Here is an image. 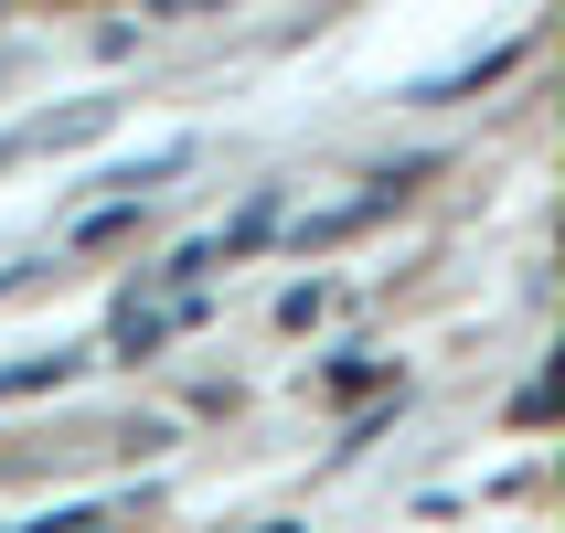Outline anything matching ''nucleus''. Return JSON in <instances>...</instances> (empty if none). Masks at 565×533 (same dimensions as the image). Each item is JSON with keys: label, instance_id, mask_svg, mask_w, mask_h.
I'll return each instance as SVG.
<instances>
[{"label": "nucleus", "instance_id": "obj_1", "mask_svg": "<svg viewBox=\"0 0 565 533\" xmlns=\"http://www.w3.org/2000/svg\"><path fill=\"white\" fill-rule=\"evenodd\" d=\"M171 331H182V310H160V299H139V288H128V299H118V320H107V352L150 363V352L171 342Z\"/></svg>", "mask_w": 565, "mask_h": 533}, {"label": "nucleus", "instance_id": "obj_2", "mask_svg": "<svg viewBox=\"0 0 565 533\" xmlns=\"http://www.w3.org/2000/svg\"><path fill=\"white\" fill-rule=\"evenodd\" d=\"M267 224H278V192H256L246 214H235V224L214 235V267H224V256H246V246H267Z\"/></svg>", "mask_w": 565, "mask_h": 533}, {"label": "nucleus", "instance_id": "obj_3", "mask_svg": "<svg viewBox=\"0 0 565 533\" xmlns=\"http://www.w3.org/2000/svg\"><path fill=\"white\" fill-rule=\"evenodd\" d=\"M64 374H75V352H43V363H11L0 395H43V384H64Z\"/></svg>", "mask_w": 565, "mask_h": 533}, {"label": "nucleus", "instance_id": "obj_4", "mask_svg": "<svg viewBox=\"0 0 565 533\" xmlns=\"http://www.w3.org/2000/svg\"><path fill=\"white\" fill-rule=\"evenodd\" d=\"M384 384H395L384 363H331V395H384Z\"/></svg>", "mask_w": 565, "mask_h": 533}, {"label": "nucleus", "instance_id": "obj_5", "mask_svg": "<svg viewBox=\"0 0 565 533\" xmlns=\"http://www.w3.org/2000/svg\"><path fill=\"white\" fill-rule=\"evenodd\" d=\"M160 11H171V22H182V11H224V0H160Z\"/></svg>", "mask_w": 565, "mask_h": 533}]
</instances>
